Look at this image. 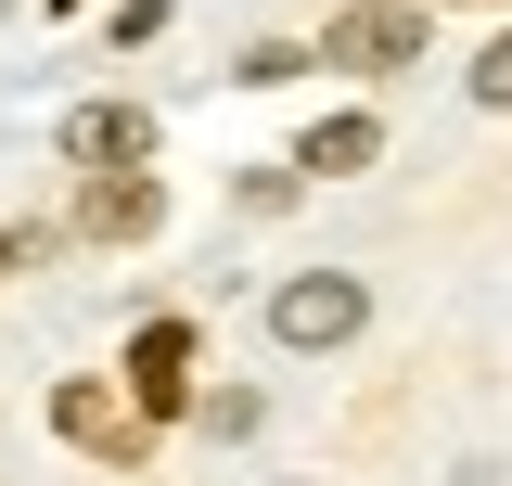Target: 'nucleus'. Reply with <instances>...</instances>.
<instances>
[{
	"mask_svg": "<svg viewBox=\"0 0 512 486\" xmlns=\"http://www.w3.org/2000/svg\"><path fill=\"white\" fill-rule=\"evenodd\" d=\"M372 154H384L372 116H320L308 141H295V167H320V180H346V167H372Z\"/></svg>",
	"mask_w": 512,
	"mask_h": 486,
	"instance_id": "obj_7",
	"label": "nucleus"
},
{
	"mask_svg": "<svg viewBox=\"0 0 512 486\" xmlns=\"http://www.w3.org/2000/svg\"><path fill=\"white\" fill-rule=\"evenodd\" d=\"M64 154H77L90 180H116V167L154 154V128H141V103H77V116H64Z\"/></svg>",
	"mask_w": 512,
	"mask_h": 486,
	"instance_id": "obj_3",
	"label": "nucleus"
},
{
	"mask_svg": "<svg viewBox=\"0 0 512 486\" xmlns=\"http://www.w3.org/2000/svg\"><path fill=\"white\" fill-rule=\"evenodd\" d=\"M474 103H512V26L487 39V52H474Z\"/></svg>",
	"mask_w": 512,
	"mask_h": 486,
	"instance_id": "obj_9",
	"label": "nucleus"
},
{
	"mask_svg": "<svg viewBox=\"0 0 512 486\" xmlns=\"http://www.w3.org/2000/svg\"><path fill=\"white\" fill-rule=\"evenodd\" d=\"M52 423L77 435V448H103V461H141V410H128L116 384H64V397H52Z\"/></svg>",
	"mask_w": 512,
	"mask_h": 486,
	"instance_id": "obj_4",
	"label": "nucleus"
},
{
	"mask_svg": "<svg viewBox=\"0 0 512 486\" xmlns=\"http://www.w3.org/2000/svg\"><path fill=\"white\" fill-rule=\"evenodd\" d=\"M154 218H167L154 167H116V180H90V205H77V231H103V243H141Z\"/></svg>",
	"mask_w": 512,
	"mask_h": 486,
	"instance_id": "obj_5",
	"label": "nucleus"
},
{
	"mask_svg": "<svg viewBox=\"0 0 512 486\" xmlns=\"http://www.w3.org/2000/svg\"><path fill=\"white\" fill-rule=\"evenodd\" d=\"M192 423H205V435H256V397H244V384H218V397H192Z\"/></svg>",
	"mask_w": 512,
	"mask_h": 486,
	"instance_id": "obj_8",
	"label": "nucleus"
},
{
	"mask_svg": "<svg viewBox=\"0 0 512 486\" xmlns=\"http://www.w3.org/2000/svg\"><path fill=\"white\" fill-rule=\"evenodd\" d=\"M423 52V13H410V0H333V64H410Z\"/></svg>",
	"mask_w": 512,
	"mask_h": 486,
	"instance_id": "obj_2",
	"label": "nucleus"
},
{
	"mask_svg": "<svg viewBox=\"0 0 512 486\" xmlns=\"http://www.w3.org/2000/svg\"><path fill=\"white\" fill-rule=\"evenodd\" d=\"M180 371H192V333H180V320H154V333H141V359H128L141 423H154V410H180Z\"/></svg>",
	"mask_w": 512,
	"mask_h": 486,
	"instance_id": "obj_6",
	"label": "nucleus"
},
{
	"mask_svg": "<svg viewBox=\"0 0 512 486\" xmlns=\"http://www.w3.org/2000/svg\"><path fill=\"white\" fill-rule=\"evenodd\" d=\"M359 320H372V295H359L346 269H295V282L269 295V333H282L295 359H320V346H346Z\"/></svg>",
	"mask_w": 512,
	"mask_h": 486,
	"instance_id": "obj_1",
	"label": "nucleus"
}]
</instances>
